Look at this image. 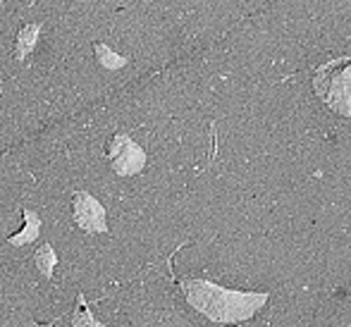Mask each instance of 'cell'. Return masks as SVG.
Masks as SVG:
<instances>
[{"instance_id": "cell-3", "label": "cell", "mask_w": 351, "mask_h": 327, "mask_svg": "<svg viewBox=\"0 0 351 327\" xmlns=\"http://www.w3.org/2000/svg\"><path fill=\"white\" fill-rule=\"evenodd\" d=\"M106 158L117 177H136L146 167V151L125 132H117L106 143Z\"/></svg>"}, {"instance_id": "cell-5", "label": "cell", "mask_w": 351, "mask_h": 327, "mask_svg": "<svg viewBox=\"0 0 351 327\" xmlns=\"http://www.w3.org/2000/svg\"><path fill=\"white\" fill-rule=\"evenodd\" d=\"M38 38H41V22H22L14 34L12 41V58L17 65H24V62L32 58V53L36 51Z\"/></svg>"}, {"instance_id": "cell-9", "label": "cell", "mask_w": 351, "mask_h": 327, "mask_svg": "<svg viewBox=\"0 0 351 327\" xmlns=\"http://www.w3.org/2000/svg\"><path fill=\"white\" fill-rule=\"evenodd\" d=\"M72 327H108V325L101 323V320L93 315V311L86 306L84 294H79L77 306H74V311H72Z\"/></svg>"}, {"instance_id": "cell-7", "label": "cell", "mask_w": 351, "mask_h": 327, "mask_svg": "<svg viewBox=\"0 0 351 327\" xmlns=\"http://www.w3.org/2000/svg\"><path fill=\"white\" fill-rule=\"evenodd\" d=\"M22 217H24V227L19 232H14V234L8 237V244L10 246H27V244H34V241L38 239V234H41V215H38L36 210H32V208H24L22 210Z\"/></svg>"}, {"instance_id": "cell-4", "label": "cell", "mask_w": 351, "mask_h": 327, "mask_svg": "<svg viewBox=\"0 0 351 327\" xmlns=\"http://www.w3.org/2000/svg\"><path fill=\"white\" fill-rule=\"evenodd\" d=\"M72 220L86 234H108V210L91 191L72 194Z\"/></svg>"}, {"instance_id": "cell-2", "label": "cell", "mask_w": 351, "mask_h": 327, "mask_svg": "<svg viewBox=\"0 0 351 327\" xmlns=\"http://www.w3.org/2000/svg\"><path fill=\"white\" fill-rule=\"evenodd\" d=\"M313 91L332 112L351 117V56H337L313 69Z\"/></svg>"}, {"instance_id": "cell-1", "label": "cell", "mask_w": 351, "mask_h": 327, "mask_svg": "<svg viewBox=\"0 0 351 327\" xmlns=\"http://www.w3.org/2000/svg\"><path fill=\"white\" fill-rule=\"evenodd\" d=\"M180 289L186 304L215 325H234L251 320L270 299L268 291L225 289L210 280H182Z\"/></svg>"}, {"instance_id": "cell-6", "label": "cell", "mask_w": 351, "mask_h": 327, "mask_svg": "<svg viewBox=\"0 0 351 327\" xmlns=\"http://www.w3.org/2000/svg\"><path fill=\"white\" fill-rule=\"evenodd\" d=\"M91 53H93L96 65L101 67L103 72H117V69L127 67V62H130V58H127L125 53H117L108 41L91 43Z\"/></svg>"}, {"instance_id": "cell-8", "label": "cell", "mask_w": 351, "mask_h": 327, "mask_svg": "<svg viewBox=\"0 0 351 327\" xmlns=\"http://www.w3.org/2000/svg\"><path fill=\"white\" fill-rule=\"evenodd\" d=\"M58 263H60V258H58L53 244H48V241L34 251V265H36V270L41 272V277H46V280L53 277V270L58 267Z\"/></svg>"}]
</instances>
